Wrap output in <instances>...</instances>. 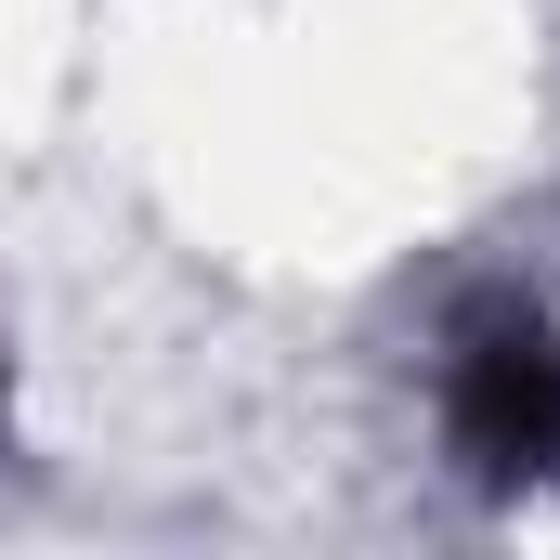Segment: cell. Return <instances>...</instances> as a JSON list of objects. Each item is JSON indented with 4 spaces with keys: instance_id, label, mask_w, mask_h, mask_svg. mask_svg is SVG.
Returning <instances> with one entry per match:
<instances>
[{
    "instance_id": "6da1fadb",
    "label": "cell",
    "mask_w": 560,
    "mask_h": 560,
    "mask_svg": "<svg viewBox=\"0 0 560 560\" xmlns=\"http://www.w3.org/2000/svg\"><path fill=\"white\" fill-rule=\"evenodd\" d=\"M443 443L482 482H560V326L535 300H469L443 339Z\"/></svg>"
},
{
    "instance_id": "7a4b0ae2",
    "label": "cell",
    "mask_w": 560,
    "mask_h": 560,
    "mask_svg": "<svg viewBox=\"0 0 560 560\" xmlns=\"http://www.w3.org/2000/svg\"><path fill=\"white\" fill-rule=\"evenodd\" d=\"M0 405H13V378H0Z\"/></svg>"
}]
</instances>
